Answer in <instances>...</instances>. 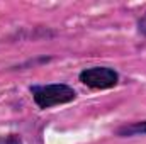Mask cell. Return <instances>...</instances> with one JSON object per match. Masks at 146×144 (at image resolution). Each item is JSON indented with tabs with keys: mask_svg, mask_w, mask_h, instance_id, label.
<instances>
[{
	"mask_svg": "<svg viewBox=\"0 0 146 144\" xmlns=\"http://www.w3.org/2000/svg\"><path fill=\"white\" fill-rule=\"evenodd\" d=\"M33 102L37 108L48 110L53 107L66 105L76 100L78 93L68 83H46V85H33L29 88Z\"/></svg>",
	"mask_w": 146,
	"mask_h": 144,
	"instance_id": "6da1fadb",
	"label": "cell"
},
{
	"mask_svg": "<svg viewBox=\"0 0 146 144\" xmlns=\"http://www.w3.org/2000/svg\"><path fill=\"white\" fill-rule=\"evenodd\" d=\"M78 81L90 90H110L119 85L121 75L110 66H90L78 73Z\"/></svg>",
	"mask_w": 146,
	"mask_h": 144,
	"instance_id": "7a4b0ae2",
	"label": "cell"
},
{
	"mask_svg": "<svg viewBox=\"0 0 146 144\" xmlns=\"http://www.w3.org/2000/svg\"><path fill=\"white\" fill-rule=\"evenodd\" d=\"M114 134L117 137H138V136H146V119L143 120H134L127 124H121Z\"/></svg>",
	"mask_w": 146,
	"mask_h": 144,
	"instance_id": "3957f363",
	"label": "cell"
},
{
	"mask_svg": "<svg viewBox=\"0 0 146 144\" xmlns=\"http://www.w3.org/2000/svg\"><path fill=\"white\" fill-rule=\"evenodd\" d=\"M0 144H22V137L21 134H5V136H0Z\"/></svg>",
	"mask_w": 146,
	"mask_h": 144,
	"instance_id": "277c9868",
	"label": "cell"
},
{
	"mask_svg": "<svg viewBox=\"0 0 146 144\" xmlns=\"http://www.w3.org/2000/svg\"><path fill=\"white\" fill-rule=\"evenodd\" d=\"M136 29H138V32H139L141 36L146 37V12L136 20Z\"/></svg>",
	"mask_w": 146,
	"mask_h": 144,
	"instance_id": "5b68a950",
	"label": "cell"
}]
</instances>
